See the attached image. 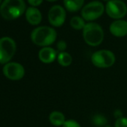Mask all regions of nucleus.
Listing matches in <instances>:
<instances>
[{
	"label": "nucleus",
	"mask_w": 127,
	"mask_h": 127,
	"mask_svg": "<svg viewBox=\"0 0 127 127\" xmlns=\"http://www.w3.org/2000/svg\"><path fill=\"white\" fill-rule=\"evenodd\" d=\"M57 38V32L55 29L43 26L34 29L31 34L32 42L40 46L46 47L52 44Z\"/></svg>",
	"instance_id": "1"
},
{
	"label": "nucleus",
	"mask_w": 127,
	"mask_h": 127,
	"mask_svg": "<svg viewBox=\"0 0 127 127\" xmlns=\"http://www.w3.org/2000/svg\"><path fill=\"white\" fill-rule=\"evenodd\" d=\"M26 10L24 0H4L0 7V14L6 20L19 17Z\"/></svg>",
	"instance_id": "2"
},
{
	"label": "nucleus",
	"mask_w": 127,
	"mask_h": 127,
	"mask_svg": "<svg viewBox=\"0 0 127 127\" xmlns=\"http://www.w3.org/2000/svg\"><path fill=\"white\" fill-rule=\"evenodd\" d=\"M82 35L85 43L91 46L100 45L104 39L103 29L96 23H88L85 24L82 29Z\"/></svg>",
	"instance_id": "3"
},
{
	"label": "nucleus",
	"mask_w": 127,
	"mask_h": 127,
	"mask_svg": "<svg viewBox=\"0 0 127 127\" xmlns=\"http://www.w3.org/2000/svg\"><path fill=\"white\" fill-rule=\"evenodd\" d=\"M116 61L115 55L110 50L101 49L93 53L91 62L98 68H108L112 67Z\"/></svg>",
	"instance_id": "4"
},
{
	"label": "nucleus",
	"mask_w": 127,
	"mask_h": 127,
	"mask_svg": "<svg viewBox=\"0 0 127 127\" xmlns=\"http://www.w3.org/2000/svg\"><path fill=\"white\" fill-rule=\"evenodd\" d=\"M17 49L15 41L9 37L0 38V64H6L14 57Z\"/></svg>",
	"instance_id": "5"
},
{
	"label": "nucleus",
	"mask_w": 127,
	"mask_h": 127,
	"mask_svg": "<svg viewBox=\"0 0 127 127\" xmlns=\"http://www.w3.org/2000/svg\"><path fill=\"white\" fill-rule=\"evenodd\" d=\"M104 10V5L101 2L92 1L82 8L81 14L84 20L91 21L101 17Z\"/></svg>",
	"instance_id": "6"
},
{
	"label": "nucleus",
	"mask_w": 127,
	"mask_h": 127,
	"mask_svg": "<svg viewBox=\"0 0 127 127\" xmlns=\"http://www.w3.org/2000/svg\"><path fill=\"white\" fill-rule=\"evenodd\" d=\"M107 14L114 19H120L127 13V6L121 0H110L106 4Z\"/></svg>",
	"instance_id": "7"
},
{
	"label": "nucleus",
	"mask_w": 127,
	"mask_h": 127,
	"mask_svg": "<svg viewBox=\"0 0 127 127\" xmlns=\"http://www.w3.org/2000/svg\"><path fill=\"white\" fill-rule=\"evenodd\" d=\"M4 75L11 80L18 81L22 79L25 76V69L19 63L9 62L4 66L2 69Z\"/></svg>",
	"instance_id": "8"
},
{
	"label": "nucleus",
	"mask_w": 127,
	"mask_h": 127,
	"mask_svg": "<svg viewBox=\"0 0 127 127\" xmlns=\"http://www.w3.org/2000/svg\"><path fill=\"white\" fill-rule=\"evenodd\" d=\"M48 20L49 23L55 27H60L65 22L66 11L62 6L53 5L49 11Z\"/></svg>",
	"instance_id": "9"
},
{
	"label": "nucleus",
	"mask_w": 127,
	"mask_h": 127,
	"mask_svg": "<svg viewBox=\"0 0 127 127\" xmlns=\"http://www.w3.org/2000/svg\"><path fill=\"white\" fill-rule=\"evenodd\" d=\"M109 30L110 32L115 37H124L127 34V21L117 20L111 23Z\"/></svg>",
	"instance_id": "10"
},
{
	"label": "nucleus",
	"mask_w": 127,
	"mask_h": 127,
	"mask_svg": "<svg viewBox=\"0 0 127 127\" xmlns=\"http://www.w3.org/2000/svg\"><path fill=\"white\" fill-rule=\"evenodd\" d=\"M57 51L49 46L43 47L38 52V58L40 61L44 64H51L57 58Z\"/></svg>",
	"instance_id": "11"
},
{
	"label": "nucleus",
	"mask_w": 127,
	"mask_h": 127,
	"mask_svg": "<svg viewBox=\"0 0 127 127\" xmlns=\"http://www.w3.org/2000/svg\"><path fill=\"white\" fill-rule=\"evenodd\" d=\"M26 17L27 21L32 25H38L42 20V14L40 11L34 8L29 7L26 11Z\"/></svg>",
	"instance_id": "12"
},
{
	"label": "nucleus",
	"mask_w": 127,
	"mask_h": 127,
	"mask_svg": "<svg viewBox=\"0 0 127 127\" xmlns=\"http://www.w3.org/2000/svg\"><path fill=\"white\" fill-rule=\"evenodd\" d=\"M49 120L50 123L55 126H63L66 122V117L62 112L54 111L50 113L49 116Z\"/></svg>",
	"instance_id": "13"
},
{
	"label": "nucleus",
	"mask_w": 127,
	"mask_h": 127,
	"mask_svg": "<svg viewBox=\"0 0 127 127\" xmlns=\"http://www.w3.org/2000/svg\"><path fill=\"white\" fill-rule=\"evenodd\" d=\"M57 61L61 66L66 67L71 65L73 62V57L67 52H58L57 56Z\"/></svg>",
	"instance_id": "14"
},
{
	"label": "nucleus",
	"mask_w": 127,
	"mask_h": 127,
	"mask_svg": "<svg viewBox=\"0 0 127 127\" xmlns=\"http://www.w3.org/2000/svg\"><path fill=\"white\" fill-rule=\"evenodd\" d=\"M85 0H64L65 8L69 11L76 12L81 9Z\"/></svg>",
	"instance_id": "15"
},
{
	"label": "nucleus",
	"mask_w": 127,
	"mask_h": 127,
	"mask_svg": "<svg viewBox=\"0 0 127 127\" xmlns=\"http://www.w3.org/2000/svg\"><path fill=\"white\" fill-rule=\"evenodd\" d=\"M70 23L71 27L76 30L83 29L85 26V20L82 17H79V16H75V17H72Z\"/></svg>",
	"instance_id": "16"
},
{
	"label": "nucleus",
	"mask_w": 127,
	"mask_h": 127,
	"mask_svg": "<svg viewBox=\"0 0 127 127\" xmlns=\"http://www.w3.org/2000/svg\"><path fill=\"white\" fill-rule=\"evenodd\" d=\"M107 122L106 117L101 114H96L92 117V123L96 127H105L106 126Z\"/></svg>",
	"instance_id": "17"
},
{
	"label": "nucleus",
	"mask_w": 127,
	"mask_h": 127,
	"mask_svg": "<svg viewBox=\"0 0 127 127\" xmlns=\"http://www.w3.org/2000/svg\"><path fill=\"white\" fill-rule=\"evenodd\" d=\"M114 127H127V117H123L116 120Z\"/></svg>",
	"instance_id": "18"
},
{
	"label": "nucleus",
	"mask_w": 127,
	"mask_h": 127,
	"mask_svg": "<svg viewBox=\"0 0 127 127\" xmlns=\"http://www.w3.org/2000/svg\"><path fill=\"white\" fill-rule=\"evenodd\" d=\"M62 127H81V125L75 120H67Z\"/></svg>",
	"instance_id": "19"
},
{
	"label": "nucleus",
	"mask_w": 127,
	"mask_h": 127,
	"mask_svg": "<svg viewBox=\"0 0 127 127\" xmlns=\"http://www.w3.org/2000/svg\"><path fill=\"white\" fill-rule=\"evenodd\" d=\"M67 43L64 40H61L57 43V49H58V51L59 52H65V50L67 49Z\"/></svg>",
	"instance_id": "20"
},
{
	"label": "nucleus",
	"mask_w": 127,
	"mask_h": 127,
	"mask_svg": "<svg viewBox=\"0 0 127 127\" xmlns=\"http://www.w3.org/2000/svg\"><path fill=\"white\" fill-rule=\"evenodd\" d=\"M28 2L33 6H37L42 3L43 0H28Z\"/></svg>",
	"instance_id": "21"
},
{
	"label": "nucleus",
	"mask_w": 127,
	"mask_h": 127,
	"mask_svg": "<svg viewBox=\"0 0 127 127\" xmlns=\"http://www.w3.org/2000/svg\"><path fill=\"white\" fill-rule=\"evenodd\" d=\"M114 116L117 119H118V118L123 117V113H122V111H121L120 110L117 109V110H115L114 112Z\"/></svg>",
	"instance_id": "22"
},
{
	"label": "nucleus",
	"mask_w": 127,
	"mask_h": 127,
	"mask_svg": "<svg viewBox=\"0 0 127 127\" xmlns=\"http://www.w3.org/2000/svg\"><path fill=\"white\" fill-rule=\"evenodd\" d=\"M49 2H54V1H56V0H48Z\"/></svg>",
	"instance_id": "23"
},
{
	"label": "nucleus",
	"mask_w": 127,
	"mask_h": 127,
	"mask_svg": "<svg viewBox=\"0 0 127 127\" xmlns=\"http://www.w3.org/2000/svg\"><path fill=\"white\" fill-rule=\"evenodd\" d=\"M105 127H111V126H105Z\"/></svg>",
	"instance_id": "24"
},
{
	"label": "nucleus",
	"mask_w": 127,
	"mask_h": 127,
	"mask_svg": "<svg viewBox=\"0 0 127 127\" xmlns=\"http://www.w3.org/2000/svg\"><path fill=\"white\" fill-rule=\"evenodd\" d=\"M0 4L2 5V0H0Z\"/></svg>",
	"instance_id": "25"
},
{
	"label": "nucleus",
	"mask_w": 127,
	"mask_h": 127,
	"mask_svg": "<svg viewBox=\"0 0 127 127\" xmlns=\"http://www.w3.org/2000/svg\"><path fill=\"white\" fill-rule=\"evenodd\" d=\"M105 1H108H108H110V0H105Z\"/></svg>",
	"instance_id": "26"
}]
</instances>
